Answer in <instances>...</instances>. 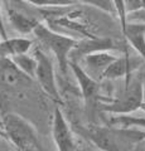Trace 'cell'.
Masks as SVG:
<instances>
[{
	"instance_id": "obj_1",
	"label": "cell",
	"mask_w": 145,
	"mask_h": 151,
	"mask_svg": "<svg viewBox=\"0 0 145 151\" xmlns=\"http://www.w3.org/2000/svg\"><path fill=\"white\" fill-rule=\"evenodd\" d=\"M83 136L100 150H136L145 141V130L134 126H91L83 130Z\"/></svg>"
},
{
	"instance_id": "obj_2",
	"label": "cell",
	"mask_w": 145,
	"mask_h": 151,
	"mask_svg": "<svg viewBox=\"0 0 145 151\" xmlns=\"http://www.w3.org/2000/svg\"><path fill=\"white\" fill-rule=\"evenodd\" d=\"M144 101V72L138 69L125 78V86L118 97L100 103V110L111 115H129L140 110Z\"/></svg>"
},
{
	"instance_id": "obj_3",
	"label": "cell",
	"mask_w": 145,
	"mask_h": 151,
	"mask_svg": "<svg viewBox=\"0 0 145 151\" xmlns=\"http://www.w3.org/2000/svg\"><path fill=\"white\" fill-rule=\"evenodd\" d=\"M1 129L5 137L18 150L37 151L43 149L34 126L15 112L5 113L1 117Z\"/></svg>"
},
{
	"instance_id": "obj_4",
	"label": "cell",
	"mask_w": 145,
	"mask_h": 151,
	"mask_svg": "<svg viewBox=\"0 0 145 151\" xmlns=\"http://www.w3.org/2000/svg\"><path fill=\"white\" fill-rule=\"evenodd\" d=\"M33 34L40 44H43L45 48H48L52 52L58 62L61 72L66 74L67 69L69 68V53L74 48L78 39H74L72 37H67L63 34H58L43 23H39L37 25Z\"/></svg>"
},
{
	"instance_id": "obj_5",
	"label": "cell",
	"mask_w": 145,
	"mask_h": 151,
	"mask_svg": "<svg viewBox=\"0 0 145 151\" xmlns=\"http://www.w3.org/2000/svg\"><path fill=\"white\" fill-rule=\"evenodd\" d=\"M33 54L35 55L37 60H38L37 72H35L37 82L39 83L40 88L43 89V92L50 100L61 105L62 103V98H61L57 81H56V72H54V65H53L52 59L40 48L35 49Z\"/></svg>"
},
{
	"instance_id": "obj_6",
	"label": "cell",
	"mask_w": 145,
	"mask_h": 151,
	"mask_svg": "<svg viewBox=\"0 0 145 151\" xmlns=\"http://www.w3.org/2000/svg\"><path fill=\"white\" fill-rule=\"evenodd\" d=\"M52 139L56 147L59 151H73L77 150L73 132L71 130L64 113L59 107L54 108L52 117Z\"/></svg>"
},
{
	"instance_id": "obj_7",
	"label": "cell",
	"mask_w": 145,
	"mask_h": 151,
	"mask_svg": "<svg viewBox=\"0 0 145 151\" xmlns=\"http://www.w3.org/2000/svg\"><path fill=\"white\" fill-rule=\"evenodd\" d=\"M115 49H119V47L116 45V43L111 38L88 35L87 38L77 40L74 48L69 53V60L79 63L86 55L91 53L100 50H115Z\"/></svg>"
},
{
	"instance_id": "obj_8",
	"label": "cell",
	"mask_w": 145,
	"mask_h": 151,
	"mask_svg": "<svg viewBox=\"0 0 145 151\" xmlns=\"http://www.w3.org/2000/svg\"><path fill=\"white\" fill-rule=\"evenodd\" d=\"M69 69L76 78L78 87L81 89V94L86 103H91L93 101L99 100L100 92V83L93 76H91L87 70L83 68V65L78 62L69 60Z\"/></svg>"
},
{
	"instance_id": "obj_9",
	"label": "cell",
	"mask_w": 145,
	"mask_h": 151,
	"mask_svg": "<svg viewBox=\"0 0 145 151\" xmlns=\"http://www.w3.org/2000/svg\"><path fill=\"white\" fill-rule=\"evenodd\" d=\"M141 63H145L144 59L135 58V57L129 55L125 53L124 55L118 57L109 67H107L104 73H102L101 79H119V78H126L134 72L140 69Z\"/></svg>"
},
{
	"instance_id": "obj_10",
	"label": "cell",
	"mask_w": 145,
	"mask_h": 151,
	"mask_svg": "<svg viewBox=\"0 0 145 151\" xmlns=\"http://www.w3.org/2000/svg\"><path fill=\"white\" fill-rule=\"evenodd\" d=\"M0 83L12 88H17L20 86H29L32 83V78L23 73L12 58L0 55Z\"/></svg>"
},
{
	"instance_id": "obj_11",
	"label": "cell",
	"mask_w": 145,
	"mask_h": 151,
	"mask_svg": "<svg viewBox=\"0 0 145 151\" xmlns=\"http://www.w3.org/2000/svg\"><path fill=\"white\" fill-rule=\"evenodd\" d=\"M116 58L118 57L112 54L110 50H100V52H95V53L86 55L79 63L85 65L83 68L91 76H99V79H101L104 70Z\"/></svg>"
},
{
	"instance_id": "obj_12",
	"label": "cell",
	"mask_w": 145,
	"mask_h": 151,
	"mask_svg": "<svg viewBox=\"0 0 145 151\" xmlns=\"http://www.w3.org/2000/svg\"><path fill=\"white\" fill-rule=\"evenodd\" d=\"M125 40L133 47L135 52L145 62V24L143 23H129L123 30Z\"/></svg>"
},
{
	"instance_id": "obj_13",
	"label": "cell",
	"mask_w": 145,
	"mask_h": 151,
	"mask_svg": "<svg viewBox=\"0 0 145 151\" xmlns=\"http://www.w3.org/2000/svg\"><path fill=\"white\" fill-rule=\"evenodd\" d=\"M33 45V40L25 37H14L3 38L0 40V55L13 58L15 55L28 53Z\"/></svg>"
},
{
	"instance_id": "obj_14",
	"label": "cell",
	"mask_w": 145,
	"mask_h": 151,
	"mask_svg": "<svg viewBox=\"0 0 145 151\" xmlns=\"http://www.w3.org/2000/svg\"><path fill=\"white\" fill-rule=\"evenodd\" d=\"M8 18H9V22L12 23V25L14 27V29L22 33V34L33 33L37 25L40 23L38 19H35L33 17H28L25 14L12 8L8 9Z\"/></svg>"
},
{
	"instance_id": "obj_15",
	"label": "cell",
	"mask_w": 145,
	"mask_h": 151,
	"mask_svg": "<svg viewBox=\"0 0 145 151\" xmlns=\"http://www.w3.org/2000/svg\"><path fill=\"white\" fill-rule=\"evenodd\" d=\"M12 60L18 68H19L23 73L29 76L30 78H35V72H37V65H38V60H37L35 55H30L28 53H23L19 55L13 57Z\"/></svg>"
},
{
	"instance_id": "obj_16",
	"label": "cell",
	"mask_w": 145,
	"mask_h": 151,
	"mask_svg": "<svg viewBox=\"0 0 145 151\" xmlns=\"http://www.w3.org/2000/svg\"><path fill=\"white\" fill-rule=\"evenodd\" d=\"M109 124L116 126H134L145 130V117L130 116V113L129 115H115L110 119Z\"/></svg>"
},
{
	"instance_id": "obj_17",
	"label": "cell",
	"mask_w": 145,
	"mask_h": 151,
	"mask_svg": "<svg viewBox=\"0 0 145 151\" xmlns=\"http://www.w3.org/2000/svg\"><path fill=\"white\" fill-rule=\"evenodd\" d=\"M74 3H79V4H85V5H91L93 8L102 10L107 14H110L111 17H118L116 13V8L112 0H73Z\"/></svg>"
},
{
	"instance_id": "obj_18",
	"label": "cell",
	"mask_w": 145,
	"mask_h": 151,
	"mask_svg": "<svg viewBox=\"0 0 145 151\" xmlns=\"http://www.w3.org/2000/svg\"><path fill=\"white\" fill-rule=\"evenodd\" d=\"M25 3H29L38 8H64L76 5L73 0H23Z\"/></svg>"
},
{
	"instance_id": "obj_19",
	"label": "cell",
	"mask_w": 145,
	"mask_h": 151,
	"mask_svg": "<svg viewBox=\"0 0 145 151\" xmlns=\"http://www.w3.org/2000/svg\"><path fill=\"white\" fill-rule=\"evenodd\" d=\"M115 4V8H116V13H118V18L119 19V23H120V27H121V32L125 29L126 24H128V13H126V9H125V0H112Z\"/></svg>"
},
{
	"instance_id": "obj_20",
	"label": "cell",
	"mask_w": 145,
	"mask_h": 151,
	"mask_svg": "<svg viewBox=\"0 0 145 151\" xmlns=\"http://www.w3.org/2000/svg\"><path fill=\"white\" fill-rule=\"evenodd\" d=\"M125 9L128 15L131 13L145 10V0H125Z\"/></svg>"
},
{
	"instance_id": "obj_21",
	"label": "cell",
	"mask_w": 145,
	"mask_h": 151,
	"mask_svg": "<svg viewBox=\"0 0 145 151\" xmlns=\"http://www.w3.org/2000/svg\"><path fill=\"white\" fill-rule=\"evenodd\" d=\"M0 34L3 38H8L6 37V30L5 27H4V22H3V17H1V12H0Z\"/></svg>"
},
{
	"instance_id": "obj_22",
	"label": "cell",
	"mask_w": 145,
	"mask_h": 151,
	"mask_svg": "<svg viewBox=\"0 0 145 151\" xmlns=\"http://www.w3.org/2000/svg\"><path fill=\"white\" fill-rule=\"evenodd\" d=\"M140 110H141V111H144L145 112V101L141 103V107H140Z\"/></svg>"
},
{
	"instance_id": "obj_23",
	"label": "cell",
	"mask_w": 145,
	"mask_h": 151,
	"mask_svg": "<svg viewBox=\"0 0 145 151\" xmlns=\"http://www.w3.org/2000/svg\"><path fill=\"white\" fill-rule=\"evenodd\" d=\"M144 93H145V72H144Z\"/></svg>"
},
{
	"instance_id": "obj_24",
	"label": "cell",
	"mask_w": 145,
	"mask_h": 151,
	"mask_svg": "<svg viewBox=\"0 0 145 151\" xmlns=\"http://www.w3.org/2000/svg\"><path fill=\"white\" fill-rule=\"evenodd\" d=\"M0 127H1V119H0Z\"/></svg>"
},
{
	"instance_id": "obj_25",
	"label": "cell",
	"mask_w": 145,
	"mask_h": 151,
	"mask_svg": "<svg viewBox=\"0 0 145 151\" xmlns=\"http://www.w3.org/2000/svg\"><path fill=\"white\" fill-rule=\"evenodd\" d=\"M0 38H3V37H1V34H0ZM0 40H1V39H0Z\"/></svg>"
}]
</instances>
